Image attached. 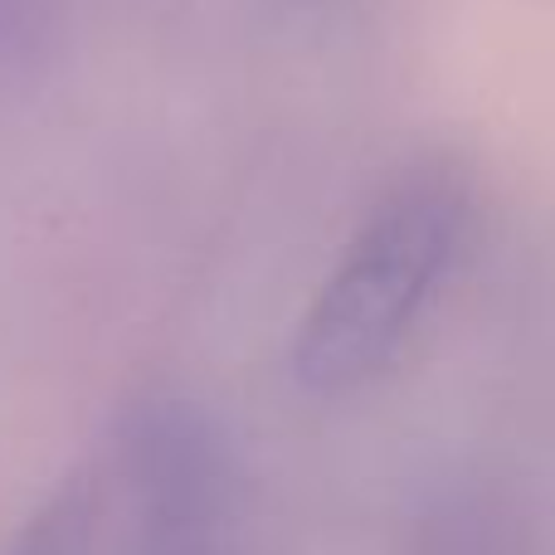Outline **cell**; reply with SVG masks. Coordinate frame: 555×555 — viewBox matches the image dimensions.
Wrapping results in <instances>:
<instances>
[{"label": "cell", "instance_id": "6da1fadb", "mask_svg": "<svg viewBox=\"0 0 555 555\" xmlns=\"http://www.w3.org/2000/svg\"><path fill=\"white\" fill-rule=\"evenodd\" d=\"M473 220L478 171L463 152L434 146L395 166L307 297L287 351L297 385L351 395L380 380L459 269Z\"/></svg>", "mask_w": 555, "mask_h": 555}, {"label": "cell", "instance_id": "7a4b0ae2", "mask_svg": "<svg viewBox=\"0 0 555 555\" xmlns=\"http://www.w3.org/2000/svg\"><path fill=\"white\" fill-rule=\"evenodd\" d=\"M240 459L201 400H127L83 463L54 482L74 555H234Z\"/></svg>", "mask_w": 555, "mask_h": 555}]
</instances>
